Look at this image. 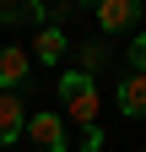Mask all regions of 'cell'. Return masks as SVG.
Segmentation results:
<instances>
[{"label":"cell","instance_id":"6da1fadb","mask_svg":"<svg viewBox=\"0 0 146 152\" xmlns=\"http://www.w3.org/2000/svg\"><path fill=\"white\" fill-rule=\"evenodd\" d=\"M60 98H65V120H76L81 130L98 120V109H103V92L92 76H81V71H65L60 76Z\"/></svg>","mask_w":146,"mask_h":152},{"label":"cell","instance_id":"7a4b0ae2","mask_svg":"<svg viewBox=\"0 0 146 152\" xmlns=\"http://www.w3.org/2000/svg\"><path fill=\"white\" fill-rule=\"evenodd\" d=\"M27 76H33V54L22 44H0V92L27 87Z\"/></svg>","mask_w":146,"mask_h":152},{"label":"cell","instance_id":"3957f363","mask_svg":"<svg viewBox=\"0 0 146 152\" xmlns=\"http://www.w3.org/2000/svg\"><path fill=\"white\" fill-rule=\"evenodd\" d=\"M27 136H33L38 152H65V120L43 109V114H33V120H27Z\"/></svg>","mask_w":146,"mask_h":152},{"label":"cell","instance_id":"277c9868","mask_svg":"<svg viewBox=\"0 0 146 152\" xmlns=\"http://www.w3.org/2000/svg\"><path fill=\"white\" fill-rule=\"evenodd\" d=\"M135 16H141L135 0H103L98 6V27L103 33H124V27H135Z\"/></svg>","mask_w":146,"mask_h":152},{"label":"cell","instance_id":"5b68a950","mask_svg":"<svg viewBox=\"0 0 146 152\" xmlns=\"http://www.w3.org/2000/svg\"><path fill=\"white\" fill-rule=\"evenodd\" d=\"M114 98H119V114H130V120H146V76H124V82L114 87Z\"/></svg>","mask_w":146,"mask_h":152},{"label":"cell","instance_id":"8992f818","mask_svg":"<svg viewBox=\"0 0 146 152\" xmlns=\"http://www.w3.org/2000/svg\"><path fill=\"white\" fill-rule=\"evenodd\" d=\"M22 98H16V92H0V147H11L16 136H22Z\"/></svg>","mask_w":146,"mask_h":152},{"label":"cell","instance_id":"52a82bcc","mask_svg":"<svg viewBox=\"0 0 146 152\" xmlns=\"http://www.w3.org/2000/svg\"><path fill=\"white\" fill-rule=\"evenodd\" d=\"M33 60H43V65H60L65 60V33L60 27H38V38H33Z\"/></svg>","mask_w":146,"mask_h":152},{"label":"cell","instance_id":"ba28073f","mask_svg":"<svg viewBox=\"0 0 146 152\" xmlns=\"http://www.w3.org/2000/svg\"><path fill=\"white\" fill-rule=\"evenodd\" d=\"M76 60H81V65H76L81 76H98V71L108 65V44H103V38H87V44H76Z\"/></svg>","mask_w":146,"mask_h":152},{"label":"cell","instance_id":"9c48e42d","mask_svg":"<svg viewBox=\"0 0 146 152\" xmlns=\"http://www.w3.org/2000/svg\"><path fill=\"white\" fill-rule=\"evenodd\" d=\"M130 65H135V76H146V33H135V44H130Z\"/></svg>","mask_w":146,"mask_h":152},{"label":"cell","instance_id":"30bf717a","mask_svg":"<svg viewBox=\"0 0 146 152\" xmlns=\"http://www.w3.org/2000/svg\"><path fill=\"white\" fill-rule=\"evenodd\" d=\"M81 152H103V130H98V125L81 130Z\"/></svg>","mask_w":146,"mask_h":152}]
</instances>
